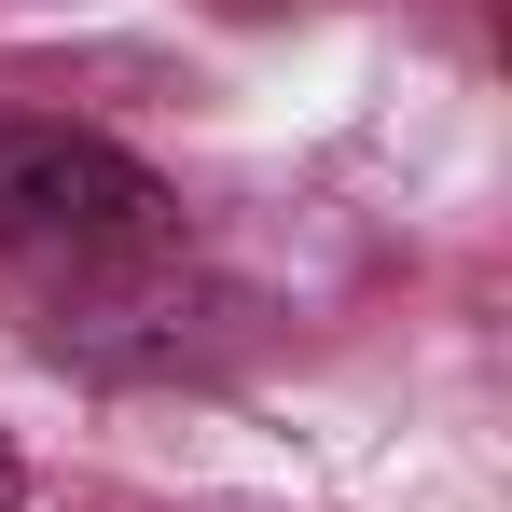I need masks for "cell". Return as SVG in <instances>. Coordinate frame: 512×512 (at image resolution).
<instances>
[{"label":"cell","instance_id":"obj_1","mask_svg":"<svg viewBox=\"0 0 512 512\" xmlns=\"http://www.w3.org/2000/svg\"><path fill=\"white\" fill-rule=\"evenodd\" d=\"M167 236V180L84 125L0 111V250H139Z\"/></svg>","mask_w":512,"mask_h":512},{"label":"cell","instance_id":"obj_2","mask_svg":"<svg viewBox=\"0 0 512 512\" xmlns=\"http://www.w3.org/2000/svg\"><path fill=\"white\" fill-rule=\"evenodd\" d=\"M14 485H28V471H14V429H0V512H14Z\"/></svg>","mask_w":512,"mask_h":512}]
</instances>
